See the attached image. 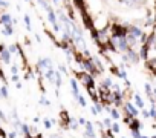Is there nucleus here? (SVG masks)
<instances>
[{
  "label": "nucleus",
  "mask_w": 156,
  "mask_h": 138,
  "mask_svg": "<svg viewBox=\"0 0 156 138\" xmlns=\"http://www.w3.org/2000/svg\"><path fill=\"white\" fill-rule=\"evenodd\" d=\"M113 130L118 132V130H119V126H118V124H113Z\"/></svg>",
  "instance_id": "16"
},
{
  "label": "nucleus",
  "mask_w": 156,
  "mask_h": 138,
  "mask_svg": "<svg viewBox=\"0 0 156 138\" xmlns=\"http://www.w3.org/2000/svg\"><path fill=\"white\" fill-rule=\"evenodd\" d=\"M9 58H11V57H9V52H8V51H3V52H2V60H3L5 63H9Z\"/></svg>",
  "instance_id": "8"
},
{
  "label": "nucleus",
  "mask_w": 156,
  "mask_h": 138,
  "mask_svg": "<svg viewBox=\"0 0 156 138\" xmlns=\"http://www.w3.org/2000/svg\"><path fill=\"white\" fill-rule=\"evenodd\" d=\"M3 34H5V35H11V34H12V26H11V25H6V28L3 29Z\"/></svg>",
  "instance_id": "9"
},
{
  "label": "nucleus",
  "mask_w": 156,
  "mask_h": 138,
  "mask_svg": "<svg viewBox=\"0 0 156 138\" xmlns=\"http://www.w3.org/2000/svg\"><path fill=\"white\" fill-rule=\"evenodd\" d=\"M115 43H116V46H118L121 51H126V49H127V38H126L124 35L116 37V38H115Z\"/></svg>",
  "instance_id": "1"
},
{
  "label": "nucleus",
  "mask_w": 156,
  "mask_h": 138,
  "mask_svg": "<svg viewBox=\"0 0 156 138\" xmlns=\"http://www.w3.org/2000/svg\"><path fill=\"white\" fill-rule=\"evenodd\" d=\"M38 66H40L41 69H51V60L43 58V60H40V61H38Z\"/></svg>",
  "instance_id": "3"
},
{
  "label": "nucleus",
  "mask_w": 156,
  "mask_h": 138,
  "mask_svg": "<svg viewBox=\"0 0 156 138\" xmlns=\"http://www.w3.org/2000/svg\"><path fill=\"white\" fill-rule=\"evenodd\" d=\"M154 94H156V91H154Z\"/></svg>",
  "instance_id": "21"
},
{
  "label": "nucleus",
  "mask_w": 156,
  "mask_h": 138,
  "mask_svg": "<svg viewBox=\"0 0 156 138\" xmlns=\"http://www.w3.org/2000/svg\"><path fill=\"white\" fill-rule=\"evenodd\" d=\"M78 100H80V104H81V106H84V104H86V101H84V98H83V97H78Z\"/></svg>",
  "instance_id": "15"
},
{
  "label": "nucleus",
  "mask_w": 156,
  "mask_h": 138,
  "mask_svg": "<svg viewBox=\"0 0 156 138\" xmlns=\"http://www.w3.org/2000/svg\"><path fill=\"white\" fill-rule=\"evenodd\" d=\"M48 13H49V22H51V23L54 25V28L58 31L60 28H58V25H57V19H55V14H54V11L49 8V9H48Z\"/></svg>",
  "instance_id": "2"
},
{
  "label": "nucleus",
  "mask_w": 156,
  "mask_h": 138,
  "mask_svg": "<svg viewBox=\"0 0 156 138\" xmlns=\"http://www.w3.org/2000/svg\"><path fill=\"white\" fill-rule=\"evenodd\" d=\"M44 126H46V127H51V121L46 120V121H44Z\"/></svg>",
  "instance_id": "18"
},
{
  "label": "nucleus",
  "mask_w": 156,
  "mask_h": 138,
  "mask_svg": "<svg viewBox=\"0 0 156 138\" xmlns=\"http://www.w3.org/2000/svg\"><path fill=\"white\" fill-rule=\"evenodd\" d=\"M0 95H2V97H8V91H6V88H2V89H0Z\"/></svg>",
  "instance_id": "13"
},
{
  "label": "nucleus",
  "mask_w": 156,
  "mask_h": 138,
  "mask_svg": "<svg viewBox=\"0 0 156 138\" xmlns=\"http://www.w3.org/2000/svg\"><path fill=\"white\" fill-rule=\"evenodd\" d=\"M154 138H156V136H154Z\"/></svg>",
  "instance_id": "22"
},
{
  "label": "nucleus",
  "mask_w": 156,
  "mask_h": 138,
  "mask_svg": "<svg viewBox=\"0 0 156 138\" xmlns=\"http://www.w3.org/2000/svg\"><path fill=\"white\" fill-rule=\"evenodd\" d=\"M54 3H55V5H58V3H60V0H54Z\"/></svg>",
  "instance_id": "19"
},
{
  "label": "nucleus",
  "mask_w": 156,
  "mask_h": 138,
  "mask_svg": "<svg viewBox=\"0 0 156 138\" xmlns=\"http://www.w3.org/2000/svg\"><path fill=\"white\" fill-rule=\"evenodd\" d=\"M119 3H122V5H126V6H133V5H136L139 0H118Z\"/></svg>",
  "instance_id": "5"
},
{
  "label": "nucleus",
  "mask_w": 156,
  "mask_h": 138,
  "mask_svg": "<svg viewBox=\"0 0 156 138\" xmlns=\"http://www.w3.org/2000/svg\"><path fill=\"white\" fill-rule=\"evenodd\" d=\"M86 133H87L89 136H94V130H92V126H90V123H87V127H86Z\"/></svg>",
  "instance_id": "11"
},
{
  "label": "nucleus",
  "mask_w": 156,
  "mask_h": 138,
  "mask_svg": "<svg viewBox=\"0 0 156 138\" xmlns=\"http://www.w3.org/2000/svg\"><path fill=\"white\" fill-rule=\"evenodd\" d=\"M130 32H132V35H136V37H138V35H141V31H139L138 28H132V29H130Z\"/></svg>",
  "instance_id": "12"
},
{
  "label": "nucleus",
  "mask_w": 156,
  "mask_h": 138,
  "mask_svg": "<svg viewBox=\"0 0 156 138\" xmlns=\"http://www.w3.org/2000/svg\"><path fill=\"white\" fill-rule=\"evenodd\" d=\"M70 86H72V89H73V94H75V97L78 98V97H80V94H78V85H76L75 78H70Z\"/></svg>",
  "instance_id": "4"
},
{
  "label": "nucleus",
  "mask_w": 156,
  "mask_h": 138,
  "mask_svg": "<svg viewBox=\"0 0 156 138\" xmlns=\"http://www.w3.org/2000/svg\"><path fill=\"white\" fill-rule=\"evenodd\" d=\"M142 138H147V136H142Z\"/></svg>",
  "instance_id": "20"
},
{
  "label": "nucleus",
  "mask_w": 156,
  "mask_h": 138,
  "mask_svg": "<svg viewBox=\"0 0 156 138\" xmlns=\"http://www.w3.org/2000/svg\"><path fill=\"white\" fill-rule=\"evenodd\" d=\"M112 114H113V118H118V117H119V115H118V112H116V111H113V112H112Z\"/></svg>",
  "instance_id": "17"
},
{
  "label": "nucleus",
  "mask_w": 156,
  "mask_h": 138,
  "mask_svg": "<svg viewBox=\"0 0 156 138\" xmlns=\"http://www.w3.org/2000/svg\"><path fill=\"white\" fill-rule=\"evenodd\" d=\"M127 109H129V112H130L133 117H135V115H138V109H136L135 106H132L130 103H127Z\"/></svg>",
  "instance_id": "6"
},
{
  "label": "nucleus",
  "mask_w": 156,
  "mask_h": 138,
  "mask_svg": "<svg viewBox=\"0 0 156 138\" xmlns=\"http://www.w3.org/2000/svg\"><path fill=\"white\" fill-rule=\"evenodd\" d=\"M25 22H26V26H28V28H31V20H29V17H28V16H25Z\"/></svg>",
  "instance_id": "14"
},
{
  "label": "nucleus",
  "mask_w": 156,
  "mask_h": 138,
  "mask_svg": "<svg viewBox=\"0 0 156 138\" xmlns=\"http://www.w3.org/2000/svg\"><path fill=\"white\" fill-rule=\"evenodd\" d=\"M135 101H136V106H138V107H142V106H144V103H142V100H141L139 95H135Z\"/></svg>",
  "instance_id": "10"
},
{
  "label": "nucleus",
  "mask_w": 156,
  "mask_h": 138,
  "mask_svg": "<svg viewBox=\"0 0 156 138\" xmlns=\"http://www.w3.org/2000/svg\"><path fill=\"white\" fill-rule=\"evenodd\" d=\"M2 22H3L5 25H11V16H9V14L2 16Z\"/></svg>",
  "instance_id": "7"
}]
</instances>
